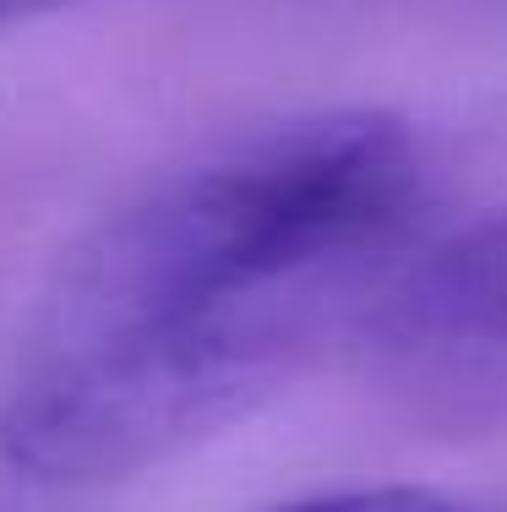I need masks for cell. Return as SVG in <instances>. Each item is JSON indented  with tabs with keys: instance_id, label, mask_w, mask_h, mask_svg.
<instances>
[{
	"instance_id": "cell-1",
	"label": "cell",
	"mask_w": 507,
	"mask_h": 512,
	"mask_svg": "<svg viewBox=\"0 0 507 512\" xmlns=\"http://www.w3.org/2000/svg\"><path fill=\"white\" fill-rule=\"evenodd\" d=\"M420 207V142L377 109L251 126L142 180L55 262L0 458L99 485L235 431L328 349H360Z\"/></svg>"
},
{
	"instance_id": "cell-2",
	"label": "cell",
	"mask_w": 507,
	"mask_h": 512,
	"mask_svg": "<svg viewBox=\"0 0 507 512\" xmlns=\"http://www.w3.org/2000/svg\"><path fill=\"white\" fill-rule=\"evenodd\" d=\"M377 382L442 420L507 409V207L420 240L355 349Z\"/></svg>"
},
{
	"instance_id": "cell-3",
	"label": "cell",
	"mask_w": 507,
	"mask_h": 512,
	"mask_svg": "<svg viewBox=\"0 0 507 512\" xmlns=\"http://www.w3.org/2000/svg\"><path fill=\"white\" fill-rule=\"evenodd\" d=\"M268 512H486V507L453 502V496L420 491V485H344V491L295 496V502Z\"/></svg>"
},
{
	"instance_id": "cell-4",
	"label": "cell",
	"mask_w": 507,
	"mask_h": 512,
	"mask_svg": "<svg viewBox=\"0 0 507 512\" xmlns=\"http://www.w3.org/2000/svg\"><path fill=\"white\" fill-rule=\"evenodd\" d=\"M82 0H0V28H22V22L55 17V11H71Z\"/></svg>"
}]
</instances>
